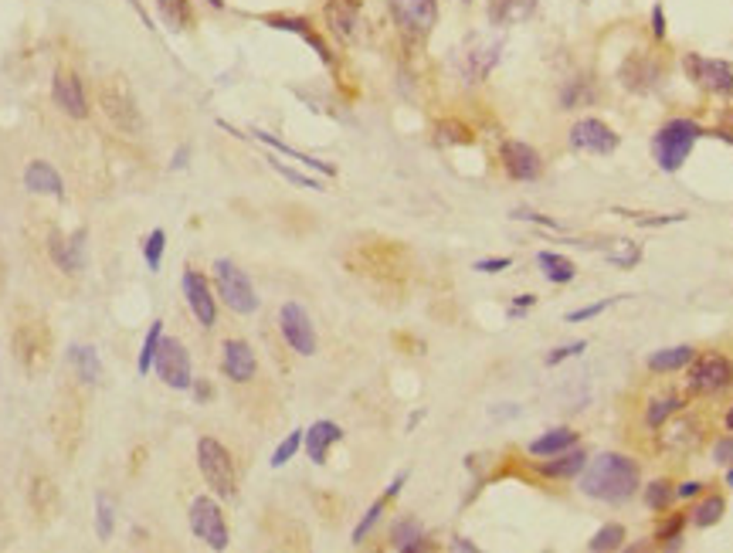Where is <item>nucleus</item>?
Instances as JSON below:
<instances>
[{
  "label": "nucleus",
  "mask_w": 733,
  "mask_h": 553,
  "mask_svg": "<svg viewBox=\"0 0 733 553\" xmlns=\"http://www.w3.org/2000/svg\"><path fill=\"white\" fill-rule=\"evenodd\" d=\"M639 462L628 459L622 451H601L598 459H590L581 476H577V489L588 496V500L608 502V506H622L639 492Z\"/></svg>",
  "instance_id": "1"
},
{
  "label": "nucleus",
  "mask_w": 733,
  "mask_h": 553,
  "mask_svg": "<svg viewBox=\"0 0 733 553\" xmlns=\"http://www.w3.org/2000/svg\"><path fill=\"white\" fill-rule=\"evenodd\" d=\"M11 350H14V360L18 367L28 377H41L48 367H52V354H54V337L52 326L45 316L37 313H20L14 326H11Z\"/></svg>",
  "instance_id": "2"
},
{
  "label": "nucleus",
  "mask_w": 733,
  "mask_h": 553,
  "mask_svg": "<svg viewBox=\"0 0 733 553\" xmlns=\"http://www.w3.org/2000/svg\"><path fill=\"white\" fill-rule=\"evenodd\" d=\"M99 106H102L106 119L116 126L119 133H126V136H143L146 129L143 109L136 102L133 89L126 85V78L112 75V78H102V82H99Z\"/></svg>",
  "instance_id": "3"
},
{
  "label": "nucleus",
  "mask_w": 733,
  "mask_h": 553,
  "mask_svg": "<svg viewBox=\"0 0 733 553\" xmlns=\"http://www.w3.org/2000/svg\"><path fill=\"white\" fill-rule=\"evenodd\" d=\"M699 136H703V126L699 123H693V119H672V123H665L656 133L652 157H656V163L665 174H676L682 163L689 160V153H693Z\"/></svg>",
  "instance_id": "4"
},
{
  "label": "nucleus",
  "mask_w": 733,
  "mask_h": 553,
  "mask_svg": "<svg viewBox=\"0 0 733 553\" xmlns=\"http://www.w3.org/2000/svg\"><path fill=\"white\" fill-rule=\"evenodd\" d=\"M197 468H200V476L211 485L215 496H221V500H234L238 496V472H234L232 451L221 445L217 438H211V435H204L197 442Z\"/></svg>",
  "instance_id": "5"
},
{
  "label": "nucleus",
  "mask_w": 733,
  "mask_h": 553,
  "mask_svg": "<svg viewBox=\"0 0 733 553\" xmlns=\"http://www.w3.org/2000/svg\"><path fill=\"white\" fill-rule=\"evenodd\" d=\"M82 428H86L82 401H78V394H75L72 387H65V391L58 394V401H54L52 408V438L65 459H72L75 451H78Z\"/></svg>",
  "instance_id": "6"
},
{
  "label": "nucleus",
  "mask_w": 733,
  "mask_h": 553,
  "mask_svg": "<svg viewBox=\"0 0 733 553\" xmlns=\"http://www.w3.org/2000/svg\"><path fill=\"white\" fill-rule=\"evenodd\" d=\"M215 289L221 296V303L228 305L232 313H238V316H251L258 309V296H255L248 272L234 265L232 258H217L215 262Z\"/></svg>",
  "instance_id": "7"
},
{
  "label": "nucleus",
  "mask_w": 733,
  "mask_h": 553,
  "mask_svg": "<svg viewBox=\"0 0 733 553\" xmlns=\"http://www.w3.org/2000/svg\"><path fill=\"white\" fill-rule=\"evenodd\" d=\"M733 387V360L723 354H703L693 357L689 363V377H686V391L696 397H716V394Z\"/></svg>",
  "instance_id": "8"
},
{
  "label": "nucleus",
  "mask_w": 733,
  "mask_h": 553,
  "mask_svg": "<svg viewBox=\"0 0 733 553\" xmlns=\"http://www.w3.org/2000/svg\"><path fill=\"white\" fill-rule=\"evenodd\" d=\"M397 31L411 41H425L438 24V0H387Z\"/></svg>",
  "instance_id": "9"
},
{
  "label": "nucleus",
  "mask_w": 733,
  "mask_h": 553,
  "mask_svg": "<svg viewBox=\"0 0 733 553\" xmlns=\"http://www.w3.org/2000/svg\"><path fill=\"white\" fill-rule=\"evenodd\" d=\"M656 431H659L656 448L662 455H669V459H686V455H693L703 445V421L693 418V414H686V411H682V418H669Z\"/></svg>",
  "instance_id": "10"
},
{
  "label": "nucleus",
  "mask_w": 733,
  "mask_h": 553,
  "mask_svg": "<svg viewBox=\"0 0 733 553\" xmlns=\"http://www.w3.org/2000/svg\"><path fill=\"white\" fill-rule=\"evenodd\" d=\"M153 370H157V377H160L167 387H174V391H191V384H194L191 354H187V346L174 337L160 339V350H157V357H153Z\"/></svg>",
  "instance_id": "11"
},
{
  "label": "nucleus",
  "mask_w": 733,
  "mask_h": 553,
  "mask_svg": "<svg viewBox=\"0 0 733 553\" xmlns=\"http://www.w3.org/2000/svg\"><path fill=\"white\" fill-rule=\"evenodd\" d=\"M686 75L696 82L699 89H706L710 95L720 99H733V65L723 58H703V54H686L682 58Z\"/></svg>",
  "instance_id": "12"
},
{
  "label": "nucleus",
  "mask_w": 733,
  "mask_h": 553,
  "mask_svg": "<svg viewBox=\"0 0 733 553\" xmlns=\"http://www.w3.org/2000/svg\"><path fill=\"white\" fill-rule=\"evenodd\" d=\"M191 530L194 536L211 547V550H228V523H224V513L211 496H197L191 502Z\"/></svg>",
  "instance_id": "13"
},
{
  "label": "nucleus",
  "mask_w": 733,
  "mask_h": 553,
  "mask_svg": "<svg viewBox=\"0 0 733 553\" xmlns=\"http://www.w3.org/2000/svg\"><path fill=\"white\" fill-rule=\"evenodd\" d=\"M322 24L340 45H354L360 37V28H363V4L360 0H326Z\"/></svg>",
  "instance_id": "14"
},
{
  "label": "nucleus",
  "mask_w": 733,
  "mask_h": 553,
  "mask_svg": "<svg viewBox=\"0 0 733 553\" xmlns=\"http://www.w3.org/2000/svg\"><path fill=\"white\" fill-rule=\"evenodd\" d=\"M279 329L282 339L289 343V350H296L299 357H313L316 354V329L313 320L299 303H286L279 309Z\"/></svg>",
  "instance_id": "15"
},
{
  "label": "nucleus",
  "mask_w": 733,
  "mask_h": 553,
  "mask_svg": "<svg viewBox=\"0 0 733 553\" xmlns=\"http://www.w3.org/2000/svg\"><path fill=\"white\" fill-rule=\"evenodd\" d=\"M180 289H183V299H187V305H191L194 320L200 322L204 329H211V326L217 322V299H215V292H211V282H208L197 268H183Z\"/></svg>",
  "instance_id": "16"
},
{
  "label": "nucleus",
  "mask_w": 733,
  "mask_h": 553,
  "mask_svg": "<svg viewBox=\"0 0 733 553\" xmlns=\"http://www.w3.org/2000/svg\"><path fill=\"white\" fill-rule=\"evenodd\" d=\"M567 143H571V150H581V153L608 157V153L618 150V133L601 119H577L571 126V133H567Z\"/></svg>",
  "instance_id": "17"
},
{
  "label": "nucleus",
  "mask_w": 733,
  "mask_h": 553,
  "mask_svg": "<svg viewBox=\"0 0 733 553\" xmlns=\"http://www.w3.org/2000/svg\"><path fill=\"white\" fill-rule=\"evenodd\" d=\"M52 99L69 119H86L89 116V95H86V85H82L78 72L58 69L52 78Z\"/></svg>",
  "instance_id": "18"
},
{
  "label": "nucleus",
  "mask_w": 733,
  "mask_h": 553,
  "mask_svg": "<svg viewBox=\"0 0 733 553\" xmlns=\"http://www.w3.org/2000/svg\"><path fill=\"white\" fill-rule=\"evenodd\" d=\"M662 65L652 58V54H642L635 52L631 58H625V65H622V72H618V78H622V85H625L628 92H635V95H648V92H656L662 85Z\"/></svg>",
  "instance_id": "19"
},
{
  "label": "nucleus",
  "mask_w": 733,
  "mask_h": 553,
  "mask_svg": "<svg viewBox=\"0 0 733 553\" xmlns=\"http://www.w3.org/2000/svg\"><path fill=\"white\" fill-rule=\"evenodd\" d=\"M500 160H502V170L513 180H523V183H526V180H537L540 174H543L540 153L530 143H523V140H506V143L500 146Z\"/></svg>",
  "instance_id": "20"
},
{
  "label": "nucleus",
  "mask_w": 733,
  "mask_h": 553,
  "mask_svg": "<svg viewBox=\"0 0 733 553\" xmlns=\"http://www.w3.org/2000/svg\"><path fill=\"white\" fill-rule=\"evenodd\" d=\"M221 370L228 380L234 384H248L251 377L258 374V360H255V350H251L245 339H228L221 346Z\"/></svg>",
  "instance_id": "21"
},
{
  "label": "nucleus",
  "mask_w": 733,
  "mask_h": 553,
  "mask_svg": "<svg viewBox=\"0 0 733 553\" xmlns=\"http://www.w3.org/2000/svg\"><path fill=\"white\" fill-rule=\"evenodd\" d=\"M262 24H269V28H275V31H289V35L303 37L305 45L320 54L322 65H326V69H333V52H330V45H326V41L313 31V24H309L305 18H292V14H269V18H262Z\"/></svg>",
  "instance_id": "22"
},
{
  "label": "nucleus",
  "mask_w": 733,
  "mask_h": 553,
  "mask_svg": "<svg viewBox=\"0 0 733 553\" xmlns=\"http://www.w3.org/2000/svg\"><path fill=\"white\" fill-rule=\"evenodd\" d=\"M28 506L35 513L37 523H52L61 509V496H58V485L52 476H35L28 485Z\"/></svg>",
  "instance_id": "23"
},
{
  "label": "nucleus",
  "mask_w": 733,
  "mask_h": 553,
  "mask_svg": "<svg viewBox=\"0 0 733 553\" xmlns=\"http://www.w3.org/2000/svg\"><path fill=\"white\" fill-rule=\"evenodd\" d=\"M500 41L496 45H485V41H476V48H465L462 52V75L465 82H485V75L496 69L500 61Z\"/></svg>",
  "instance_id": "24"
},
{
  "label": "nucleus",
  "mask_w": 733,
  "mask_h": 553,
  "mask_svg": "<svg viewBox=\"0 0 733 553\" xmlns=\"http://www.w3.org/2000/svg\"><path fill=\"white\" fill-rule=\"evenodd\" d=\"M485 14H489V24L496 28H517L537 14V0H489Z\"/></svg>",
  "instance_id": "25"
},
{
  "label": "nucleus",
  "mask_w": 733,
  "mask_h": 553,
  "mask_svg": "<svg viewBox=\"0 0 733 553\" xmlns=\"http://www.w3.org/2000/svg\"><path fill=\"white\" fill-rule=\"evenodd\" d=\"M340 438H343V428L337 425V421H316V425L303 435L305 455H309L316 465H322L326 462V451L337 445Z\"/></svg>",
  "instance_id": "26"
},
{
  "label": "nucleus",
  "mask_w": 733,
  "mask_h": 553,
  "mask_svg": "<svg viewBox=\"0 0 733 553\" xmlns=\"http://www.w3.org/2000/svg\"><path fill=\"white\" fill-rule=\"evenodd\" d=\"M584 465H588V451L567 448V451H557L540 465V476H547V479H577Z\"/></svg>",
  "instance_id": "27"
},
{
  "label": "nucleus",
  "mask_w": 733,
  "mask_h": 553,
  "mask_svg": "<svg viewBox=\"0 0 733 553\" xmlns=\"http://www.w3.org/2000/svg\"><path fill=\"white\" fill-rule=\"evenodd\" d=\"M24 183H28V191H35V194L65 197V183H61V177H58V170H54L52 163H45V160L28 163V170H24Z\"/></svg>",
  "instance_id": "28"
},
{
  "label": "nucleus",
  "mask_w": 733,
  "mask_h": 553,
  "mask_svg": "<svg viewBox=\"0 0 733 553\" xmlns=\"http://www.w3.org/2000/svg\"><path fill=\"white\" fill-rule=\"evenodd\" d=\"M425 540H428V536H425V526H421L418 519H411V516L397 519V523L391 526V547L394 550H401V553L425 550V547H428Z\"/></svg>",
  "instance_id": "29"
},
{
  "label": "nucleus",
  "mask_w": 733,
  "mask_h": 553,
  "mask_svg": "<svg viewBox=\"0 0 733 553\" xmlns=\"http://www.w3.org/2000/svg\"><path fill=\"white\" fill-rule=\"evenodd\" d=\"M251 136H255L258 143L272 146L275 153H282V157H292L296 163H303V167H309V170H320V174H326V177H333V174H337V167H333V163H322V160H316V157H309V153H299V150H292V146L282 143L279 136H272V133H265V129H255Z\"/></svg>",
  "instance_id": "30"
},
{
  "label": "nucleus",
  "mask_w": 733,
  "mask_h": 553,
  "mask_svg": "<svg viewBox=\"0 0 733 553\" xmlns=\"http://www.w3.org/2000/svg\"><path fill=\"white\" fill-rule=\"evenodd\" d=\"M693 357H696V350L686 346V343H682V346H669V350H656V354L648 357V370H652V374H676L682 367H689Z\"/></svg>",
  "instance_id": "31"
},
{
  "label": "nucleus",
  "mask_w": 733,
  "mask_h": 553,
  "mask_svg": "<svg viewBox=\"0 0 733 553\" xmlns=\"http://www.w3.org/2000/svg\"><path fill=\"white\" fill-rule=\"evenodd\" d=\"M682 411H686V397H680V394H659V397H652L645 404V425L648 428H662L672 414H682Z\"/></svg>",
  "instance_id": "32"
},
{
  "label": "nucleus",
  "mask_w": 733,
  "mask_h": 553,
  "mask_svg": "<svg viewBox=\"0 0 733 553\" xmlns=\"http://www.w3.org/2000/svg\"><path fill=\"white\" fill-rule=\"evenodd\" d=\"M577 445V431L574 428H554L547 431V435H540V438H533L530 442V455H537V459H550V455H557V451H567V448Z\"/></svg>",
  "instance_id": "33"
},
{
  "label": "nucleus",
  "mask_w": 733,
  "mask_h": 553,
  "mask_svg": "<svg viewBox=\"0 0 733 553\" xmlns=\"http://www.w3.org/2000/svg\"><path fill=\"white\" fill-rule=\"evenodd\" d=\"M537 265H540V272L547 275V282H554V286H567V282H574V275H577L574 262L571 258H564L560 251H540Z\"/></svg>",
  "instance_id": "34"
},
{
  "label": "nucleus",
  "mask_w": 733,
  "mask_h": 553,
  "mask_svg": "<svg viewBox=\"0 0 733 553\" xmlns=\"http://www.w3.org/2000/svg\"><path fill=\"white\" fill-rule=\"evenodd\" d=\"M69 360H72L75 377H78L82 384H95V380L102 377V360H99V354H95L92 346H86V343L72 346V350H69Z\"/></svg>",
  "instance_id": "35"
},
{
  "label": "nucleus",
  "mask_w": 733,
  "mask_h": 553,
  "mask_svg": "<svg viewBox=\"0 0 733 553\" xmlns=\"http://www.w3.org/2000/svg\"><path fill=\"white\" fill-rule=\"evenodd\" d=\"M157 11H160V20L170 28V31H183L191 28V0H157Z\"/></svg>",
  "instance_id": "36"
},
{
  "label": "nucleus",
  "mask_w": 733,
  "mask_h": 553,
  "mask_svg": "<svg viewBox=\"0 0 733 553\" xmlns=\"http://www.w3.org/2000/svg\"><path fill=\"white\" fill-rule=\"evenodd\" d=\"M622 543H625V526L608 523V526H601V530L588 540V550L590 553H611V550H622Z\"/></svg>",
  "instance_id": "37"
},
{
  "label": "nucleus",
  "mask_w": 733,
  "mask_h": 553,
  "mask_svg": "<svg viewBox=\"0 0 733 553\" xmlns=\"http://www.w3.org/2000/svg\"><path fill=\"white\" fill-rule=\"evenodd\" d=\"M723 513H727V500H723V496H706V500L693 509V516L689 519L696 523L699 530H706V526H716V523L723 519Z\"/></svg>",
  "instance_id": "38"
},
{
  "label": "nucleus",
  "mask_w": 733,
  "mask_h": 553,
  "mask_svg": "<svg viewBox=\"0 0 733 553\" xmlns=\"http://www.w3.org/2000/svg\"><path fill=\"white\" fill-rule=\"evenodd\" d=\"M672 500H676V485L669 479H656L652 485H645V506H648V509L662 513V509L672 506Z\"/></svg>",
  "instance_id": "39"
},
{
  "label": "nucleus",
  "mask_w": 733,
  "mask_h": 553,
  "mask_svg": "<svg viewBox=\"0 0 733 553\" xmlns=\"http://www.w3.org/2000/svg\"><path fill=\"white\" fill-rule=\"evenodd\" d=\"M435 140L442 146H462V143H472V133H468V126L459 123V119H442V123L435 126Z\"/></svg>",
  "instance_id": "40"
},
{
  "label": "nucleus",
  "mask_w": 733,
  "mask_h": 553,
  "mask_svg": "<svg viewBox=\"0 0 733 553\" xmlns=\"http://www.w3.org/2000/svg\"><path fill=\"white\" fill-rule=\"evenodd\" d=\"M590 99H594V92H590L588 78H574V82H567V85H564V92H560V106H564V109L588 106Z\"/></svg>",
  "instance_id": "41"
},
{
  "label": "nucleus",
  "mask_w": 733,
  "mask_h": 553,
  "mask_svg": "<svg viewBox=\"0 0 733 553\" xmlns=\"http://www.w3.org/2000/svg\"><path fill=\"white\" fill-rule=\"evenodd\" d=\"M160 339H163V322L157 320L153 326H150V333H146L143 339V350H140V374H150L153 370V357H157V350H160Z\"/></svg>",
  "instance_id": "42"
},
{
  "label": "nucleus",
  "mask_w": 733,
  "mask_h": 553,
  "mask_svg": "<svg viewBox=\"0 0 733 553\" xmlns=\"http://www.w3.org/2000/svg\"><path fill=\"white\" fill-rule=\"evenodd\" d=\"M303 435H305V431H292L289 438H282V442H279V448L272 451V468H282L286 462H292V459H296V451L303 448Z\"/></svg>",
  "instance_id": "43"
},
{
  "label": "nucleus",
  "mask_w": 733,
  "mask_h": 553,
  "mask_svg": "<svg viewBox=\"0 0 733 553\" xmlns=\"http://www.w3.org/2000/svg\"><path fill=\"white\" fill-rule=\"evenodd\" d=\"M163 248H167V234H163L160 228L150 232V238H146V245H143V258H146V268H150V272H160Z\"/></svg>",
  "instance_id": "44"
},
{
  "label": "nucleus",
  "mask_w": 733,
  "mask_h": 553,
  "mask_svg": "<svg viewBox=\"0 0 733 553\" xmlns=\"http://www.w3.org/2000/svg\"><path fill=\"white\" fill-rule=\"evenodd\" d=\"M387 496H380V500L374 502V506H371V509H367V513H363V519H360L357 523V530H354V543H363V540H367V536H371V530H374L377 526V519L384 516V506H387Z\"/></svg>",
  "instance_id": "45"
},
{
  "label": "nucleus",
  "mask_w": 733,
  "mask_h": 553,
  "mask_svg": "<svg viewBox=\"0 0 733 553\" xmlns=\"http://www.w3.org/2000/svg\"><path fill=\"white\" fill-rule=\"evenodd\" d=\"M269 167L275 170V174H282V177H286L289 183H296V187H305V191H322L320 180L305 177V174H299V170H292V167H286V163L275 160V157H269Z\"/></svg>",
  "instance_id": "46"
},
{
  "label": "nucleus",
  "mask_w": 733,
  "mask_h": 553,
  "mask_svg": "<svg viewBox=\"0 0 733 553\" xmlns=\"http://www.w3.org/2000/svg\"><path fill=\"white\" fill-rule=\"evenodd\" d=\"M112 523H116V513H112V502L106 496L95 500V533L99 540H109L112 536Z\"/></svg>",
  "instance_id": "47"
},
{
  "label": "nucleus",
  "mask_w": 733,
  "mask_h": 553,
  "mask_svg": "<svg viewBox=\"0 0 733 553\" xmlns=\"http://www.w3.org/2000/svg\"><path fill=\"white\" fill-rule=\"evenodd\" d=\"M584 350H588V343H584V339H577V343H567V346H557L554 354L547 357V367H557V363H564V360L581 357Z\"/></svg>",
  "instance_id": "48"
},
{
  "label": "nucleus",
  "mask_w": 733,
  "mask_h": 553,
  "mask_svg": "<svg viewBox=\"0 0 733 553\" xmlns=\"http://www.w3.org/2000/svg\"><path fill=\"white\" fill-rule=\"evenodd\" d=\"M615 303H618V296H615V299H605V303H590V305H584V309H574V313H567V322H584V320H590V316H601V313L611 309Z\"/></svg>",
  "instance_id": "49"
},
{
  "label": "nucleus",
  "mask_w": 733,
  "mask_h": 553,
  "mask_svg": "<svg viewBox=\"0 0 733 553\" xmlns=\"http://www.w3.org/2000/svg\"><path fill=\"white\" fill-rule=\"evenodd\" d=\"M682 526H686V516L676 513V516L665 519L659 530H656V540H676V536H682Z\"/></svg>",
  "instance_id": "50"
},
{
  "label": "nucleus",
  "mask_w": 733,
  "mask_h": 553,
  "mask_svg": "<svg viewBox=\"0 0 733 553\" xmlns=\"http://www.w3.org/2000/svg\"><path fill=\"white\" fill-rule=\"evenodd\" d=\"M713 462H720V465H730L733 462V435L720 438V442L713 445Z\"/></svg>",
  "instance_id": "51"
},
{
  "label": "nucleus",
  "mask_w": 733,
  "mask_h": 553,
  "mask_svg": "<svg viewBox=\"0 0 733 553\" xmlns=\"http://www.w3.org/2000/svg\"><path fill=\"white\" fill-rule=\"evenodd\" d=\"M513 262L509 258H483V262H476V272H485V275H496V272H502V268H509Z\"/></svg>",
  "instance_id": "52"
},
{
  "label": "nucleus",
  "mask_w": 733,
  "mask_h": 553,
  "mask_svg": "<svg viewBox=\"0 0 733 553\" xmlns=\"http://www.w3.org/2000/svg\"><path fill=\"white\" fill-rule=\"evenodd\" d=\"M652 24H648V28H652V35H656V41H662V37H665V11H662V4H656V7H652Z\"/></svg>",
  "instance_id": "53"
},
{
  "label": "nucleus",
  "mask_w": 733,
  "mask_h": 553,
  "mask_svg": "<svg viewBox=\"0 0 733 553\" xmlns=\"http://www.w3.org/2000/svg\"><path fill=\"white\" fill-rule=\"evenodd\" d=\"M699 492H703V482H696V479L676 485V500H693V496H699Z\"/></svg>",
  "instance_id": "54"
},
{
  "label": "nucleus",
  "mask_w": 733,
  "mask_h": 553,
  "mask_svg": "<svg viewBox=\"0 0 733 553\" xmlns=\"http://www.w3.org/2000/svg\"><path fill=\"white\" fill-rule=\"evenodd\" d=\"M191 391H194L197 404H208V401L215 397V387H211L208 380H194V384H191Z\"/></svg>",
  "instance_id": "55"
},
{
  "label": "nucleus",
  "mask_w": 733,
  "mask_h": 553,
  "mask_svg": "<svg viewBox=\"0 0 733 553\" xmlns=\"http://www.w3.org/2000/svg\"><path fill=\"white\" fill-rule=\"evenodd\" d=\"M126 4H129V7H133V11L140 14V20H143L146 28H150V31H157V24L150 20V14H146V7H143V4H140V0H126Z\"/></svg>",
  "instance_id": "56"
},
{
  "label": "nucleus",
  "mask_w": 733,
  "mask_h": 553,
  "mask_svg": "<svg viewBox=\"0 0 733 553\" xmlns=\"http://www.w3.org/2000/svg\"><path fill=\"white\" fill-rule=\"evenodd\" d=\"M404 482H408V472H401V476H397V479L387 485V492H384V496H387V500H394V496H397V492L404 489Z\"/></svg>",
  "instance_id": "57"
},
{
  "label": "nucleus",
  "mask_w": 733,
  "mask_h": 553,
  "mask_svg": "<svg viewBox=\"0 0 733 553\" xmlns=\"http://www.w3.org/2000/svg\"><path fill=\"white\" fill-rule=\"evenodd\" d=\"M537 303V299H533V296H523V299H517V303L509 305V316H517V313H523V309H526V305H533Z\"/></svg>",
  "instance_id": "58"
},
{
  "label": "nucleus",
  "mask_w": 733,
  "mask_h": 553,
  "mask_svg": "<svg viewBox=\"0 0 733 553\" xmlns=\"http://www.w3.org/2000/svg\"><path fill=\"white\" fill-rule=\"evenodd\" d=\"M452 550H465V553H476V550H479V547H476V543H468V540H462V536H459V540H455V543H452Z\"/></svg>",
  "instance_id": "59"
},
{
  "label": "nucleus",
  "mask_w": 733,
  "mask_h": 553,
  "mask_svg": "<svg viewBox=\"0 0 733 553\" xmlns=\"http://www.w3.org/2000/svg\"><path fill=\"white\" fill-rule=\"evenodd\" d=\"M4 282H7V272H4V258H0V292H4Z\"/></svg>",
  "instance_id": "60"
},
{
  "label": "nucleus",
  "mask_w": 733,
  "mask_h": 553,
  "mask_svg": "<svg viewBox=\"0 0 733 553\" xmlns=\"http://www.w3.org/2000/svg\"><path fill=\"white\" fill-rule=\"evenodd\" d=\"M208 4H211L215 11H224V0H208Z\"/></svg>",
  "instance_id": "61"
},
{
  "label": "nucleus",
  "mask_w": 733,
  "mask_h": 553,
  "mask_svg": "<svg viewBox=\"0 0 733 553\" xmlns=\"http://www.w3.org/2000/svg\"><path fill=\"white\" fill-rule=\"evenodd\" d=\"M723 421H727V428H730V431H733V408H730V411H727V418H723Z\"/></svg>",
  "instance_id": "62"
},
{
  "label": "nucleus",
  "mask_w": 733,
  "mask_h": 553,
  "mask_svg": "<svg viewBox=\"0 0 733 553\" xmlns=\"http://www.w3.org/2000/svg\"><path fill=\"white\" fill-rule=\"evenodd\" d=\"M727 485L733 489V462H730V472H727Z\"/></svg>",
  "instance_id": "63"
},
{
  "label": "nucleus",
  "mask_w": 733,
  "mask_h": 553,
  "mask_svg": "<svg viewBox=\"0 0 733 553\" xmlns=\"http://www.w3.org/2000/svg\"><path fill=\"white\" fill-rule=\"evenodd\" d=\"M465 4H472V0H465Z\"/></svg>",
  "instance_id": "64"
}]
</instances>
